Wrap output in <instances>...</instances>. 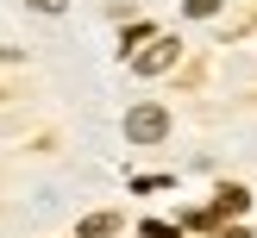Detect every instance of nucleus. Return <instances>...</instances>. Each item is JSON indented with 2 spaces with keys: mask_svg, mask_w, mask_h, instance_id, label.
<instances>
[{
  "mask_svg": "<svg viewBox=\"0 0 257 238\" xmlns=\"http://www.w3.org/2000/svg\"><path fill=\"white\" fill-rule=\"evenodd\" d=\"M220 13V0H188V19H213Z\"/></svg>",
  "mask_w": 257,
  "mask_h": 238,
  "instance_id": "5",
  "label": "nucleus"
},
{
  "mask_svg": "<svg viewBox=\"0 0 257 238\" xmlns=\"http://www.w3.org/2000/svg\"><path fill=\"white\" fill-rule=\"evenodd\" d=\"M145 238H176V225H163V219H151V225H145Z\"/></svg>",
  "mask_w": 257,
  "mask_h": 238,
  "instance_id": "6",
  "label": "nucleus"
},
{
  "mask_svg": "<svg viewBox=\"0 0 257 238\" xmlns=\"http://www.w3.org/2000/svg\"><path fill=\"white\" fill-rule=\"evenodd\" d=\"M176 57H182L176 38H145V50L132 57V69H138V75H163V69H176Z\"/></svg>",
  "mask_w": 257,
  "mask_h": 238,
  "instance_id": "2",
  "label": "nucleus"
},
{
  "mask_svg": "<svg viewBox=\"0 0 257 238\" xmlns=\"http://www.w3.org/2000/svg\"><path fill=\"white\" fill-rule=\"evenodd\" d=\"M245 188H220V200H213V213H245Z\"/></svg>",
  "mask_w": 257,
  "mask_h": 238,
  "instance_id": "4",
  "label": "nucleus"
},
{
  "mask_svg": "<svg viewBox=\"0 0 257 238\" xmlns=\"http://www.w3.org/2000/svg\"><path fill=\"white\" fill-rule=\"evenodd\" d=\"M25 7H38V13H63L69 0H25Z\"/></svg>",
  "mask_w": 257,
  "mask_h": 238,
  "instance_id": "7",
  "label": "nucleus"
},
{
  "mask_svg": "<svg viewBox=\"0 0 257 238\" xmlns=\"http://www.w3.org/2000/svg\"><path fill=\"white\" fill-rule=\"evenodd\" d=\"M125 138H132V144H163V138H170V113H163L157 100L132 107L125 113Z\"/></svg>",
  "mask_w": 257,
  "mask_h": 238,
  "instance_id": "1",
  "label": "nucleus"
},
{
  "mask_svg": "<svg viewBox=\"0 0 257 238\" xmlns=\"http://www.w3.org/2000/svg\"><path fill=\"white\" fill-rule=\"evenodd\" d=\"M119 232V213H88L82 219V238H113Z\"/></svg>",
  "mask_w": 257,
  "mask_h": 238,
  "instance_id": "3",
  "label": "nucleus"
}]
</instances>
